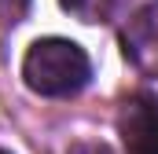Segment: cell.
<instances>
[{"mask_svg":"<svg viewBox=\"0 0 158 154\" xmlns=\"http://www.w3.org/2000/svg\"><path fill=\"white\" fill-rule=\"evenodd\" d=\"M22 77L37 95H74L88 84L92 63L74 40L63 37H44L30 44L26 59H22Z\"/></svg>","mask_w":158,"mask_h":154,"instance_id":"obj_1","label":"cell"},{"mask_svg":"<svg viewBox=\"0 0 158 154\" xmlns=\"http://www.w3.org/2000/svg\"><path fill=\"white\" fill-rule=\"evenodd\" d=\"M118 132L125 143V154H158V95L140 92L125 99Z\"/></svg>","mask_w":158,"mask_h":154,"instance_id":"obj_2","label":"cell"},{"mask_svg":"<svg viewBox=\"0 0 158 154\" xmlns=\"http://www.w3.org/2000/svg\"><path fill=\"white\" fill-rule=\"evenodd\" d=\"M121 44L143 74H158V0H147L129 18V26L121 30Z\"/></svg>","mask_w":158,"mask_h":154,"instance_id":"obj_3","label":"cell"},{"mask_svg":"<svg viewBox=\"0 0 158 154\" xmlns=\"http://www.w3.org/2000/svg\"><path fill=\"white\" fill-rule=\"evenodd\" d=\"M74 18H81V22H103L107 15H110V4L114 0H59Z\"/></svg>","mask_w":158,"mask_h":154,"instance_id":"obj_4","label":"cell"},{"mask_svg":"<svg viewBox=\"0 0 158 154\" xmlns=\"http://www.w3.org/2000/svg\"><path fill=\"white\" fill-rule=\"evenodd\" d=\"M26 7H30V0H0V22L4 26H15L26 15Z\"/></svg>","mask_w":158,"mask_h":154,"instance_id":"obj_5","label":"cell"},{"mask_svg":"<svg viewBox=\"0 0 158 154\" xmlns=\"http://www.w3.org/2000/svg\"><path fill=\"white\" fill-rule=\"evenodd\" d=\"M66 154H107V147H103V143H99V147H96V143H81V147H70Z\"/></svg>","mask_w":158,"mask_h":154,"instance_id":"obj_6","label":"cell"},{"mask_svg":"<svg viewBox=\"0 0 158 154\" xmlns=\"http://www.w3.org/2000/svg\"><path fill=\"white\" fill-rule=\"evenodd\" d=\"M0 154H7V151H0Z\"/></svg>","mask_w":158,"mask_h":154,"instance_id":"obj_7","label":"cell"}]
</instances>
